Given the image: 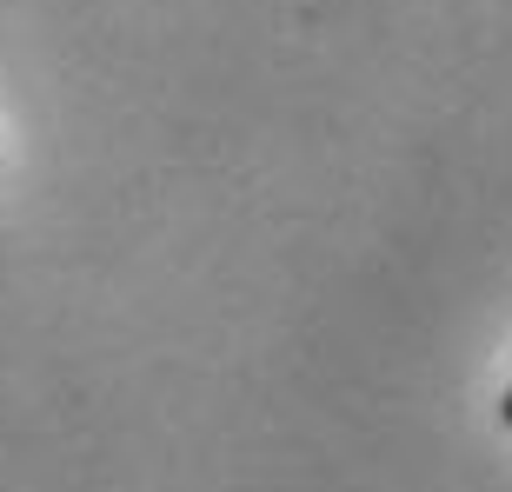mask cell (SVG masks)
<instances>
[{"instance_id": "6da1fadb", "label": "cell", "mask_w": 512, "mask_h": 492, "mask_svg": "<svg viewBox=\"0 0 512 492\" xmlns=\"http://www.w3.org/2000/svg\"><path fill=\"white\" fill-rule=\"evenodd\" d=\"M499 419H506V426H512V386H506V393H499Z\"/></svg>"}]
</instances>
